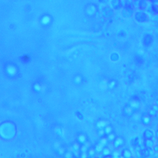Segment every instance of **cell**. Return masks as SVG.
<instances>
[{"mask_svg": "<svg viewBox=\"0 0 158 158\" xmlns=\"http://www.w3.org/2000/svg\"><path fill=\"white\" fill-rule=\"evenodd\" d=\"M134 17L136 20L139 22H143L148 19V14L145 12V10L141 9H139L138 10L135 12Z\"/></svg>", "mask_w": 158, "mask_h": 158, "instance_id": "6da1fadb", "label": "cell"}, {"mask_svg": "<svg viewBox=\"0 0 158 158\" xmlns=\"http://www.w3.org/2000/svg\"><path fill=\"white\" fill-rule=\"evenodd\" d=\"M121 14L122 16L125 18H129L131 17L135 14L134 6H128L122 7Z\"/></svg>", "mask_w": 158, "mask_h": 158, "instance_id": "7a4b0ae2", "label": "cell"}, {"mask_svg": "<svg viewBox=\"0 0 158 158\" xmlns=\"http://www.w3.org/2000/svg\"><path fill=\"white\" fill-rule=\"evenodd\" d=\"M114 9L112 8L111 6H106L102 9V14L104 17L106 18L110 17L114 15Z\"/></svg>", "mask_w": 158, "mask_h": 158, "instance_id": "3957f363", "label": "cell"}, {"mask_svg": "<svg viewBox=\"0 0 158 158\" xmlns=\"http://www.w3.org/2000/svg\"><path fill=\"white\" fill-rule=\"evenodd\" d=\"M146 10L149 14H151L152 15H157L158 14V4L150 3Z\"/></svg>", "mask_w": 158, "mask_h": 158, "instance_id": "277c9868", "label": "cell"}, {"mask_svg": "<svg viewBox=\"0 0 158 158\" xmlns=\"http://www.w3.org/2000/svg\"><path fill=\"white\" fill-rule=\"evenodd\" d=\"M138 7L139 9L146 10L148 6L150 4L149 0H138Z\"/></svg>", "mask_w": 158, "mask_h": 158, "instance_id": "5b68a950", "label": "cell"}, {"mask_svg": "<svg viewBox=\"0 0 158 158\" xmlns=\"http://www.w3.org/2000/svg\"><path fill=\"white\" fill-rule=\"evenodd\" d=\"M110 5L114 10H118L122 8L121 0H110Z\"/></svg>", "mask_w": 158, "mask_h": 158, "instance_id": "8992f818", "label": "cell"}, {"mask_svg": "<svg viewBox=\"0 0 158 158\" xmlns=\"http://www.w3.org/2000/svg\"><path fill=\"white\" fill-rule=\"evenodd\" d=\"M133 0H121L122 7L128 6H134Z\"/></svg>", "mask_w": 158, "mask_h": 158, "instance_id": "52a82bcc", "label": "cell"}, {"mask_svg": "<svg viewBox=\"0 0 158 158\" xmlns=\"http://www.w3.org/2000/svg\"><path fill=\"white\" fill-rule=\"evenodd\" d=\"M98 1L102 4H106L110 2V0H98Z\"/></svg>", "mask_w": 158, "mask_h": 158, "instance_id": "ba28073f", "label": "cell"}, {"mask_svg": "<svg viewBox=\"0 0 158 158\" xmlns=\"http://www.w3.org/2000/svg\"><path fill=\"white\" fill-rule=\"evenodd\" d=\"M150 3L152 4H158V0H149Z\"/></svg>", "mask_w": 158, "mask_h": 158, "instance_id": "9c48e42d", "label": "cell"}, {"mask_svg": "<svg viewBox=\"0 0 158 158\" xmlns=\"http://www.w3.org/2000/svg\"><path fill=\"white\" fill-rule=\"evenodd\" d=\"M133 1H135V2H137V1H138V0H133Z\"/></svg>", "mask_w": 158, "mask_h": 158, "instance_id": "30bf717a", "label": "cell"}]
</instances>
